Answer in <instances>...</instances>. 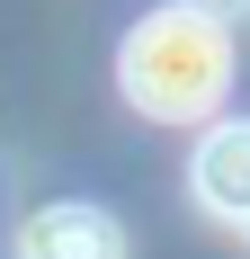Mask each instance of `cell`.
I'll return each mask as SVG.
<instances>
[{
	"label": "cell",
	"mask_w": 250,
	"mask_h": 259,
	"mask_svg": "<svg viewBox=\"0 0 250 259\" xmlns=\"http://www.w3.org/2000/svg\"><path fill=\"white\" fill-rule=\"evenodd\" d=\"M170 9H197V18H215V27H224L232 9H241V0H170Z\"/></svg>",
	"instance_id": "obj_4"
},
{
	"label": "cell",
	"mask_w": 250,
	"mask_h": 259,
	"mask_svg": "<svg viewBox=\"0 0 250 259\" xmlns=\"http://www.w3.org/2000/svg\"><path fill=\"white\" fill-rule=\"evenodd\" d=\"M188 179H197V206L224 214V224H250V125H205L197 161H188Z\"/></svg>",
	"instance_id": "obj_3"
},
{
	"label": "cell",
	"mask_w": 250,
	"mask_h": 259,
	"mask_svg": "<svg viewBox=\"0 0 250 259\" xmlns=\"http://www.w3.org/2000/svg\"><path fill=\"white\" fill-rule=\"evenodd\" d=\"M116 80H125V99L143 107V116H161V125L205 116V107L224 99V80H232V36L215 18H197V9H152L125 36Z\"/></svg>",
	"instance_id": "obj_1"
},
{
	"label": "cell",
	"mask_w": 250,
	"mask_h": 259,
	"mask_svg": "<svg viewBox=\"0 0 250 259\" xmlns=\"http://www.w3.org/2000/svg\"><path fill=\"white\" fill-rule=\"evenodd\" d=\"M18 259H125V233L107 206H45L18 224Z\"/></svg>",
	"instance_id": "obj_2"
}]
</instances>
